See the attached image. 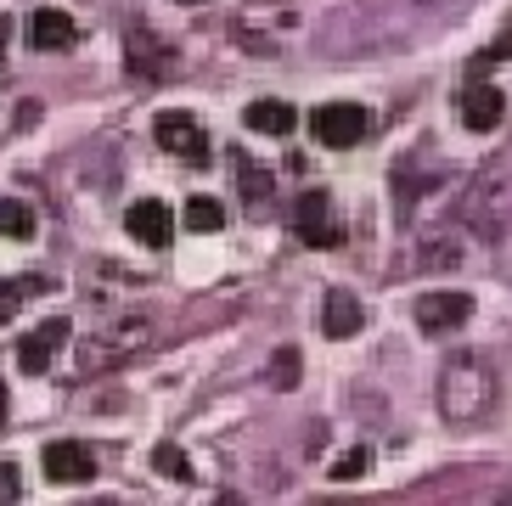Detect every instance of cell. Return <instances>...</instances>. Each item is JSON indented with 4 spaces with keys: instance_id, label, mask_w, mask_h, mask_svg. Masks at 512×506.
I'll return each instance as SVG.
<instances>
[{
    "instance_id": "24",
    "label": "cell",
    "mask_w": 512,
    "mask_h": 506,
    "mask_svg": "<svg viewBox=\"0 0 512 506\" xmlns=\"http://www.w3.org/2000/svg\"><path fill=\"white\" fill-rule=\"evenodd\" d=\"M0 422H6V383H0Z\"/></svg>"
},
{
    "instance_id": "18",
    "label": "cell",
    "mask_w": 512,
    "mask_h": 506,
    "mask_svg": "<svg viewBox=\"0 0 512 506\" xmlns=\"http://www.w3.org/2000/svg\"><path fill=\"white\" fill-rule=\"evenodd\" d=\"M186 225L209 237V231H220V225H226V209H220L214 197H192V203H186Z\"/></svg>"
},
{
    "instance_id": "13",
    "label": "cell",
    "mask_w": 512,
    "mask_h": 506,
    "mask_svg": "<svg viewBox=\"0 0 512 506\" xmlns=\"http://www.w3.org/2000/svg\"><path fill=\"white\" fill-rule=\"evenodd\" d=\"M366 327V310L355 293H327V310H321V332L327 338H355Z\"/></svg>"
},
{
    "instance_id": "19",
    "label": "cell",
    "mask_w": 512,
    "mask_h": 506,
    "mask_svg": "<svg viewBox=\"0 0 512 506\" xmlns=\"http://www.w3.org/2000/svg\"><path fill=\"white\" fill-rule=\"evenodd\" d=\"M152 467L164 478H192V462H186V450H175V445H158L152 450Z\"/></svg>"
},
{
    "instance_id": "10",
    "label": "cell",
    "mask_w": 512,
    "mask_h": 506,
    "mask_svg": "<svg viewBox=\"0 0 512 506\" xmlns=\"http://www.w3.org/2000/svg\"><path fill=\"white\" fill-rule=\"evenodd\" d=\"M40 473H46L51 484H91L96 456L85 445H74V439H57V445L40 450Z\"/></svg>"
},
{
    "instance_id": "22",
    "label": "cell",
    "mask_w": 512,
    "mask_h": 506,
    "mask_svg": "<svg viewBox=\"0 0 512 506\" xmlns=\"http://www.w3.org/2000/svg\"><path fill=\"white\" fill-rule=\"evenodd\" d=\"M17 495H23V473L12 462H0V506H12Z\"/></svg>"
},
{
    "instance_id": "17",
    "label": "cell",
    "mask_w": 512,
    "mask_h": 506,
    "mask_svg": "<svg viewBox=\"0 0 512 506\" xmlns=\"http://www.w3.org/2000/svg\"><path fill=\"white\" fill-rule=\"evenodd\" d=\"M40 220H34L29 203H17V197H0V237L6 242H34Z\"/></svg>"
},
{
    "instance_id": "3",
    "label": "cell",
    "mask_w": 512,
    "mask_h": 506,
    "mask_svg": "<svg viewBox=\"0 0 512 506\" xmlns=\"http://www.w3.org/2000/svg\"><path fill=\"white\" fill-rule=\"evenodd\" d=\"M141 343H152V321L130 315V321H113L102 338L85 343V372H102V366H119L124 355H136Z\"/></svg>"
},
{
    "instance_id": "2",
    "label": "cell",
    "mask_w": 512,
    "mask_h": 506,
    "mask_svg": "<svg viewBox=\"0 0 512 506\" xmlns=\"http://www.w3.org/2000/svg\"><path fill=\"white\" fill-rule=\"evenodd\" d=\"M310 130H316L321 147L349 152V147H361L366 135H372V113L355 107V102H321L316 113H310Z\"/></svg>"
},
{
    "instance_id": "23",
    "label": "cell",
    "mask_w": 512,
    "mask_h": 506,
    "mask_svg": "<svg viewBox=\"0 0 512 506\" xmlns=\"http://www.w3.org/2000/svg\"><path fill=\"white\" fill-rule=\"evenodd\" d=\"M6 40H12V17H0V51H6Z\"/></svg>"
},
{
    "instance_id": "12",
    "label": "cell",
    "mask_w": 512,
    "mask_h": 506,
    "mask_svg": "<svg viewBox=\"0 0 512 506\" xmlns=\"http://www.w3.org/2000/svg\"><path fill=\"white\" fill-rule=\"evenodd\" d=\"M124 231H130L141 248H169V203H158V197H141V203H130V214H124Z\"/></svg>"
},
{
    "instance_id": "5",
    "label": "cell",
    "mask_w": 512,
    "mask_h": 506,
    "mask_svg": "<svg viewBox=\"0 0 512 506\" xmlns=\"http://www.w3.org/2000/svg\"><path fill=\"white\" fill-rule=\"evenodd\" d=\"M68 332H74V321H68V315H51V321H40L29 338L17 343V372H23V377H46L51 360H57V349L68 343Z\"/></svg>"
},
{
    "instance_id": "8",
    "label": "cell",
    "mask_w": 512,
    "mask_h": 506,
    "mask_svg": "<svg viewBox=\"0 0 512 506\" xmlns=\"http://www.w3.org/2000/svg\"><path fill=\"white\" fill-rule=\"evenodd\" d=\"M473 310H479V304H473V293H422L417 298V327L439 338V332L467 327V321H473Z\"/></svg>"
},
{
    "instance_id": "1",
    "label": "cell",
    "mask_w": 512,
    "mask_h": 506,
    "mask_svg": "<svg viewBox=\"0 0 512 506\" xmlns=\"http://www.w3.org/2000/svg\"><path fill=\"white\" fill-rule=\"evenodd\" d=\"M490 394H496V377H490V360L484 355H451L445 372H439V411L467 428L490 411Z\"/></svg>"
},
{
    "instance_id": "4",
    "label": "cell",
    "mask_w": 512,
    "mask_h": 506,
    "mask_svg": "<svg viewBox=\"0 0 512 506\" xmlns=\"http://www.w3.org/2000/svg\"><path fill=\"white\" fill-rule=\"evenodd\" d=\"M293 237L304 242V248H338L344 242V225L332 220V197L321 192H304L299 209H293Z\"/></svg>"
},
{
    "instance_id": "20",
    "label": "cell",
    "mask_w": 512,
    "mask_h": 506,
    "mask_svg": "<svg viewBox=\"0 0 512 506\" xmlns=\"http://www.w3.org/2000/svg\"><path fill=\"white\" fill-rule=\"evenodd\" d=\"M271 383H276V388H293V383H299V349H276Z\"/></svg>"
},
{
    "instance_id": "7",
    "label": "cell",
    "mask_w": 512,
    "mask_h": 506,
    "mask_svg": "<svg viewBox=\"0 0 512 506\" xmlns=\"http://www.w3.org/2000/svg\"><path fill=\"white\" fill-rule=\"evenodd\" d=\"M124 68L141 79V85H152V79H164L169 68H175V51H169V40H158L152 29H130L124 34Z\"/></svg>"
},
{
    "instance_id": "15",
    "label": "cell",
    "mask_w": 512,
    "mask_h": 506,
    "mask_svg": "<svg viewBox=\"0 0 512 506\" xmlns=\"http://www.w3.org/2000/svg\"><path fill=\"white\" fill-rule=\"evenodd\" d=\"M231 169H237V192L248 209H259L265 197H271V169H259L248 152H231Z\"/></svg>"
},
{
    "instance_id": "9",
    "label": "cell",
    "mask_w": 512,
    "mask_h": 506,
    "mask_svg": "<svg viewBox=\"0 0 512 506\" xmlns=\"http://www.w3.org/2000/svg\"><path fill=\"white\" fill-rule=\"evenodd\" d=\"M456 113H462V130H496L501 113H507V96H501V85H490V79H473V85H462V96H456Z\"/></svg>"
},
{
    "instance_id": "21",
    "label": "cell",
    "mask_w": 512,
    "mask_h": 506,
    "mask_svg": "<svg viewBox=\"0 0 512 506\" xmlns=\"http://www.w3.org/2000/svg\"><path fill=\"white\" fill-rule=\"evenodd\" d=\"M366 467H372V456H366V450H349V456H338V462H332V478H338V484H349V478H361Z\"/></svg>"
},
{
    "instance_id": "14",
    "label": "cell",
    "mask_w": 512,
    "mask_h": 506,
    "mask_svg": "<svg viewBox=\"0 0 512 506\" xmlns=\"http://www.w3.org/2000/svg\"><path fill=\"white\" fill-rule=\"evenodd\" d=\"M242 124L259 130V135H293L299 130V113H293L287 102H254L248 113H242Z\"/></svg>"
},
{
    "instance_id": "25",
    "label": "cell",
    "mask_w": 512,
    "mask_h": 506,
    "mask_svg": "<svg viewBox=\"0 0 512 506\" xmlns=\"http://www.w3.org/2000/svg\"><path fill=\"white\" fill-rule=\"evenodd\" d=\"M186 6H203V0H186Z\"/></svg>"
},
{
    "instance_id": "16",
    "label": "cell",
    "mask_w": 512,
    "mask_h": 506,
    "mask_svg": "<svg viewBox=\"0 0 512 506\" xmlns=\"http://www.w3.org/2000/svg\"><path fill=\"white\" fill-rule=\"evenodd\" d=\"M29 293H51V282L46 276H0V327L23 310V298Z\"/></svg>"
},
{
    "instance_id": "6",
    "label": "cell",
    "mask_w": 512,
    "mask_h": 506,
    "mask_svg": "<svg viewBox=\"0 0 512 506\" xmlns=\"http://www.w3.org/2000/svg\"><path fill=\"white\" fill-rule=\"evenodd\" d=\"M158 147L169 152V158H181V164H203L209 158V130L192 119V113H158Z\"/></svg>"
},
{
    "instance_id": "11",
    "label": "cell",
    "mask_w": 512,
    "mask_h": 506,
    "mask_svg": "<svg viewBox=\"0 0 512 506\" xmlns=\"http://www.w3.org/2000/svg\"><path fill=\"white\" fill-rule=\"evenodd\" d=\"M23 34H29L34 51H68V45L79 40V23L68 12H57V6H34V12L23 17Z\"/></svg>"
}]
</instances>
